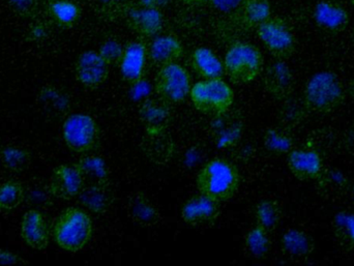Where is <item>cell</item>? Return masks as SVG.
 I'll return each mask as SVG.
<instances>
[{"label":"cell","mask_w":354,"mask_h":266,"mask_svg":"<svg viewBox=\"0 0 354 266\" xmlns=\"http://www.w3.org/2000/svg\"><path fill=\"white\" fill-rule=\"evenodd\" d=\"M127 213L135 224L141 227H153L162 221L161 211L141 191L129 197Z\"/></svg>","instance_id":"20"},{"label":"cell","mask_w":354,"mask_h":266,"mask_svg":"<svg viewBox=\"0 0 354 266\" xmlns=\"http://www.w3.org/2000/svg\"><path fill=\"white\" fill-rule=\"evenodd\" d=\"M0 162L8 171L21 173L30 167L32 163V153L23 147H2L0 149Z\"/></svg>","instance_id":"31"},{"label":"cell","mask_w":354,"mask_h":266,"mask_svg":"<svg viewBox=\"0 0 354 266\" xmlns=\"http://www.w3.org/2000/svg\"><path fill=\"white\" fill-rule=\"evenodd\" d=\"M258 39L278 60H286L297 50V39L289 23L281 17H270L256 29Z\"/></svg>","instance_id":"7"},{"label":"cell","mask_w":354,"mask_h":266,"mask_svg":"<svg viewBox=\"0 0 354 266\" xmlns=\"http://www.w3.org/2000/svg\"><path fill=\"white\" fill-rule=\"evenodd\" d=\"M78 198L79 202L84 209L97 216L108 213L115 201V196L110 188V184L84 187Z\"/></svg>","instance_id":"24"},{"label":"cell","mask_w":354,"mask_h":266,"mask_svg":"<svg viewBox=\"0 0 354 266\" xmlns=\"http://www.w3.org/2000/svg\"><path fill=\"white\" fill-rule=\"evenodd\" d=\"M189 99L200 113L218 117L228 113L234 102V91L223 78L208 79L192 86Z\"/></svg>","instance_id":"5"},{"label":"cell","mask_w":354,"mask_h":266,"mask_svg":"<svg viewBox=\"0 0 354 266\" xmlns=\"http://www.w3.org/2000/svg\"><path fill=\"white\" fill-rule=\"evenodd\" d=\"M314 250V238L304 230L292 228L287 230L281 238V251L290 260H306L311 256Z\"/></svg>","instance_id":"21"},{"label":"cell","mask_w":354,"mask_h":266,"mask_svg":"<svg viewBox=\"0 0 354 266\" xmlns=\"http://www.w3.org/2000/svg\"><path fill=\"white\" fill-rule=\"evenodd\" d=\"M124 48V46L122 45L118 39H110L102 44L99 53L110 64V66H118Z\"/></svg>","instance_id":"35"},{"label":"cell","mask_w":354,"mask_h":266,"mask_svg":"<svg viewBox=\"0 0 354 266\" xmlns=\"http://www.w3.org/2000/svg\"><path fill=\"white\" fill-rule=\"evenodd\" d=\"M283 218V209L279 201L266 199L260 201L255 209V219L257 225L272 234L280 225Z\"/></svg>","instance_id":"30"},{"label":"cell","mask_w":354,"mask_h":266,"mask_svg":"<svg viewBox=\"0 0 354 266\" xmlns=\"http://www.w3.org/2000/svg\"><path fill=\"white\" fill-rule=\"evenodd\" d=\"M126 21L137 35L151 37L163 29L164 15L162 8L136 1L126 10Z\"/></svg>","instance_id":"12"},{"label":"cell","mask_w":354,"mask_h":266,"mask_svg":"<svg viewBox=\"0 0 354 266\" xmlns=\"http://www.w3.org/2000/svg\"><path fill=\"white\" fill-rule=\"evenodd\" d=\"M263 66V55L253 44L236 41L225 54V75L234 84H248L256 80L261 75Z\"/></svg>","instance_id":"4"},{"label":"cell","mask_w":354,"mask_h":266,"mask_svg":"<svg viewBox=\"0 0 354 266\" xmlns=\"http://www.w3.org/2000/svg\"><path fill=\"white\" fill-rule=\"evenodd\" d=\"M93 224L91 216L80 207L64 209L54 222L52 236L62 250L77 253L91 242Z\"/></svg>","instance_id":"2"},{"label":"cell","mask_w":354,"mask_h":266,"mask_svg":"<svg viewBox=\"0 0 354 266\" xmlns=\"http://www.w3.org/2000/svg\"><path fill=\"white\" fill-rule=\"evenodd\" d=\"M20 234L25 244L37 251L47 248L50 242V228L45 216L37 209H29L22 217Z\"/></svg>","instance_id":"17"},{"label":"cell","mask_w":354,"mask_h":266,"mask_svg":"<svg viewBox=\"0 0 354 266\" xmlns=\"http://www.w3.org/2000/svg\"><path fill=\"white\" fill-rule=\"evenodd\" d=\"M333 231L339 246L349 252L354 250V213L339 211L332 222Z\"/></svg>","instance_id":"29"},{"label":"cell","mask_w":354,"mask_h":266,"mask_svg":"<svg viewBox=\"0 0 354 266\" xmlns=\"http://www.w3.org/2000/svg\"><path fill=\"white\" fill-rule=\"evenodd\" d=\"M216 118L212 135L216 146L221 149L234 147L243 135V124L239 120L227 117V113Z\"/></svg>","instance_id":"25"},{"label":"cell","mask_w":354,"mask_h":266,"mask_svg":"<svg viewBox=\"0 0 354 266\" xmlns=\"http://www.w3.org/2000/svg\"><path fill=\"white\" fill-rule=\"evenodd\" d=\"M30 35L32 37V39H41L45 37L46 35V28L45 25L39 24L35 25L33 28L31 29Z\"/></svg>","instance_id":"37"},{"label":"cell","mask_w":354,"mask_h":266,"mask_svg":"<svg viewBox=\"0 0 354 266\" xmlns=\"http://www.w3.org/2000/svg\"><path fill=\"white\" fill-rule=\"evenodd\" d=\"M62 138L71 151L86 155L97 149L101 142V129L93 116L72 114L62 124Z\"/></svg>","instance_id":"6"},{"label":"cell","mask_w":354,"mask_h":266,"mask_svg":"<svg viewBox=\"0 0 354 266\" xmlns=\"http://www.w3.org/2000/svg\"><path fill=\"white\" fill-rule=\"evenodd\" d=\"M48 14L62 28H72L82 15V10L74 0H50Z\"/></svg>","instance_id":"26"},{"label":"cell","mask_w":354,"mask_h":266,"mask_svg":"<svg viewBox=\"0 0 354 266\" xmlns=\"http://www.w3.org/2000/svg\"><path fill=\"white\" fill-rule=\"evenodd\" d=\"M149 46L142 39H134L124 45L118 68L122 78L131 86L142 82L147 74Z\"/></svg>","instance_id":"9"},{"label":"cell","mask_w":354,"mask_h":266,"mask_svg":"<svg viewBox=\"0 0 354 266\" xmlns=\"http://www.w3.org/2000/svg\"><path fill=\"white\" fill-rule=\"evenodd\" d=\"M241 182V173L236 166L221 158L210 160L196 175V187L199 193L221 203L235 196Z\"/></svg>","instance_id":"1"},{"label":"cell","mask_w":354,"mask_h":266,"mask_svg":"<svg viewBox=\"0 0 354 266\" xmlns=\"http://www.w3.org/2000/svg\"><path fill=\"white\" fill-rule=\"evenodd\" d=\"M181 1L185 2V3H198V2H203L205 0H181Z\"/></svg>","instance_id":"40"},{"label":"cell","mask_w":354,"mask_h":266,"mask_svg":"<svg viewBox=\"0 0 354 266\" xmlns=\"http://www.w3.org/2000/svg\"><path fill=\"white\" fill-rule=\"evenodd\" d=\"M189 62L196 75L203 80L221 79L225 75L224 61L208 48L200 47L194 50Z\"/></svg>","instance_id":"23"},{"label":"cell","mask_w":354,"mask_h":266,"mask_svg":"<svg viewBox=\"0 0 354 266\" xmlns=\"http://www.w3.org/2000/svg\"><path fill=\"white\" fill-rule=\"evenodd\" d=\"M263 144L266 151L272 155H288L295 149V139L285 131L270 128L264 133Z\"/></svg>","instance_id":"32"},{"label":"cell","mask_w":354,"mask_h":266,"mask_svg":"<svg viewBox=\"0 0 354 266\" xmlns=\"http://www.w3.org/2000/svg\"><path fill=\"white\" fill-rule=\"evenodd\" d=\"M140 3L147 4V6H157V8H163L167 6L169 0H136Z\"/></svg>","instance_id":"38"},{"label":"cell","mask_w":354,"mask_h":266,"mask_svg":"<svg viewBox=\"0 0 354 266\" xmlns=\"http://www.w3.org/2000/svg\"><path fill=\"white\" fill-rule=\"evenodd\" d=\"M24 199V187L18 180H6L0 184V211H14Z\"/></svg>","instance_id":"33"},{"label":"cell","mask_w":354,"mask_h":266,"mask_svg":"<svg viewBox=\"0 0 354 266\" xmlns=\"http://www.w3.org/2000/svg\"><path fill=\"white\" fill-rule=\"evenodd\" d=\"M239 15L243 26L257 29L272 17V6L268 0H243Z\"/></svg>","instance_id":"27"},{"label":"cell","mask_w":354,"mask_h":266,"mask_svg":"<svg viewBox=\"0 0 354 266\" xmlns=\"http://www.w3.org/2000/svg\"><path fill=\"white\" fill-rule=\"evenodd\" d=\"M84 182L75 164H62L52 172L49 182L50 193L55 198L72 200L84 189Z\"/></svg>","instance_id":"13"},{"label":"cell","mask_w":354,"mask_h":266,"mask_svg":"<svg viewBox=\"0 0 354 266\" xmlns=\"http://www.w3.org/2000/svg\"><path fill=\"white\" fill-rule=\"evenodd\" d=\"M138 113L145 131L151 136L162 134L171 122L170 104L161 97L145 99L139 106Z\"/></svg>","instance_id":"15"},{"label":"cell","mask_w":354,"mask_h":266,"mask_svg":"<svg viewBox=\"0 0 354 266\" xmlns=\"http://www.w3.org/2000/svg\"><path fill=\"white\" fill-rule=\"evenodd\" d=\"M346 91L335 73L320 72L314 75L306 85L304 104L309 111L328 114L344 104Z\"/></svg>","instance_id":"3"},{"label":"cell","mask_w":354,"mask_h":266,"mask_svg":"<svg viewBox=\"0 0 354 266\" xmlns=\"http://www.w3.org/2000/svg\"><path fill=\"white\" fill-rule=\"evenodd\" d=\"M351 3H353L354 6V0H351Z\"/></svg>","instance_id":"41"},{"label":"cell","mask_w":354,"mask_h":266,"mask_svg":"<svg viewBox=\"0 0 354 266\" xmlns=\"http://www.w3.org/2000/svg\"><path fill=\"white\" fill-rule=\"evenodd\" d=\"M243 244L247 254L258 260L266 258L272 246L270 232L257 224L245 234Z\"/></svg>","instance_id":"28"},{"label":"cell","mask_w":354,"mask_h":266,"mask_svg":"<svg viewBox=\"0 0 354 266\" xmlns=\"http://www.w3.org/2000/svg\"><path fill=\"white\" fill-rule=\"evenodd\" d=\"M348 93L351 95V99L354 101V78L351 81L348 85Z\"/></svg>","instance_id":"39"},{"label":"cell","mask_w":354,"mask_h":266,"mask_svg":"<svg viewBox=\"0 0 354 266\" xmlns=\"http://www.w3.org/2000/svg\"><path fill=\"white\" fill-rule=\"evenodd\" d=\"M27 263L28 261L25 260L19 255L15 254L10 251L0 249V265H27Z\"/></svg>","instance_id":"36"},{"label":"cell","mask_w":354,"mask_h":266,"mask_svg":"<svg viewBox=\"0 0 354 266\" xmlns=\"http://www.w3.org/2000/svg\"><path fill=\"white\" fill-rule=\"evenodd\" d=\"M183 55V45L176 35L157 37L149 47V61L158 68L176 64Z\"/></svg>","instance_id":"19"},{"label":"cell","mask_w":354,"mask_h":266,"mask_svg":"<svg viewBox=\"0 0 354 266\" xmlns=\"http://www.w3.org/2000/svg\"><path fill=\"white\" fill-rule=\"evenodd\" d=\"M84 186H109L110 170L103 157L95 153L83 155L75 163Z\"/></svg>","instance_id":"22"},{"label":"cell","mask_w":354,"mask_h":266,"mask_svg":"<svg viewBox=\"0 0 354 266\" xmlns=\"http://www.w3.org/2000/svg\"><path fill=\"white\" fill-rule=\"evenodd\" d=\"M287 165L292 175L301 182L318 180L324 171V160L315 149H293L287 155Z\"/></svg>","instance_id":"14"},{"label":"cell","mask_w":354,"mask_h":266,"mask_svg":"<svg viewBox=\"0 0 354 266\" xmlns=\"http://www.w3.org/2000/svg\"><path fill=\"white\" fill-rule=\"evenodd\" d=\"M221 215V202L206 195L189 197L180 209V217L192 227L212 226Z\"/></svg>","instance_id":"11"},{"label":"cell","mask_w":354,"mask_h":266,"mask_svg":"<svg viewBox=\"0 0 354 266\" xmlns=\"http://www.w3.org/2000/svg\"><path fill=\"white\" fill-rule=\"evenodd\" d=\"M110 64L102 57L99 51L82 52L75 64V76L85 88L95 91L109 78Z\"/></svg>","instance_id":"10"},{"label":"cell","mask_w":354,"mask_h":266,"mask_svg":"<svg viewBox=\"0 0 354 266\" xmlns=\"http://www.w3.org/2000/svg\"><path fill=\"white\" fill-rule=\"evenodd\" d=\"M43 0H8V8L21 18H35L41 12Z\"/></svg>","instance_id":"34"},{"label":"cell","mask_w":354,"mask_h":266,"mask_svg":"<svg viewBox=\"0 0 354 266\" xmlns=\"http://www.w3.org/2000/svg\"><path fill=\"white\" fill-rule=\"evenodd\" d=\"M263 85L266 93L282 101L292 95L295 89V76L285 60L272 62L263 75Z\"/></svg>","instance_id":"16"},{"label":"cell","mask_w":354,"mask_h":266,"mask_svg":"<svg viewBox=\"0 0 354 266\" xmlns=\"http://www.w3.org/2000/svg\"><path fill=\"white\" fill-rule=\"evenodd\" d=\"M314 20L324 30L340 33L348 26L349 15L342 4L333 0H322L314 8Z\"/></svg>","instance_id":"18"},{"label":"cell","mask_w":354,"mask_h":266,"mask_svg":"<svg viewBox=\"0 0 354 266\" xmlns=\"http://www.w3.org/2000/svg\"><path fill=\"white\" fill-rule=\"evenodd\" d=\"M192 86L191 75L177 62L161 66L156 75V93L170 105L183 103L189 97Z\"/></svg>","instance_id":"8"}]
</instances>
